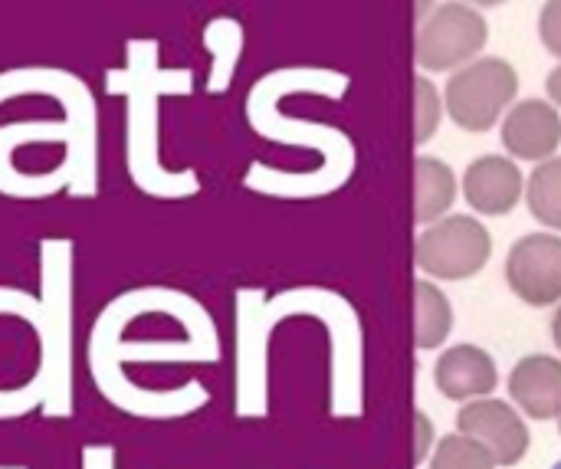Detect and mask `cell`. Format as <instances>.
Listing matches in <instances>:
<instances>
[{
	"label": "cell",
	"instance_id": "obj_25",
	"mask_svg": "<svg viewBox=\"0 0 561 469\" xmlns=\"http://www.w3.org/2000/svg\"><path fill=\"white\" fill-rule=\"evenodd\" d=\"M0 469H26V467H0Z\"/></svg>",
	"mask_w": 561,
	"mask_h": 469
},
{
	"label": "cell",
	"instance_id": "obj_18",
	"mask_svg": "<svg viewBox=\"0 0 561 469\" xmlns=\"http://www.w3.org/2000/svg\"><path fill=\"white\" fill-rule=\"evenodd\" d=\"M539 39L546 53H552L561 62V0H546L539 10Z\"/></svg>",
	"mask_w": 561,
	"mask_h": 469
},
{
	"label": "cell",
	"instance_id": "obj_9",
	"mask_svg": "<svg viewBox=\"0 0 561 469\" xmlns=\"http://www.w3.org/2000/svg\"><path fill=\"white\" fill-rule=\"evenodd\" d=\"M503 148L516 161H549L561 148V112L546 99H523L503 115Z\"/></svg>",
	"mask_w": 561,
	"mask_h": 469
},
{
	"label": "cell",
	"instance_id": "obj_3",
	"mask_svg": "<svg viewBox=\"0 0 561 469\" xmlns=\"http://www.w3.org/2000/svg\"><path fill=\"white\" fill-rule=\"evenodd\" d=\"M72 260L66 237L39 240V339H43V408L46 421L72 417Z\"/></svg>",
	"mask_w": 561,
	"mask_h": 469
},
{
	"label": "cell",
	"instance_id": "obj_19",
	"mask_svg": "<svg viewBox=\"0 0 561 469\" xmlns=\"http://www.w3.org/2000/svg\"><path fill=\"white\" fill-rule=\"evenodd\" d=\"M82 469H115V447L112 444H85L82 457H79Z\"/></svg>",
	"mask_w": 561,
	"mask_h": 469
},
{
	"label": "cell",
	"instance_id": "obj_11",
	"mask_svg": "<svg viewBox=\"0 0 561 469\" xmlns=\"http://www.w3.org/2000/svg\"><path fill=\"white\" fill-rule=\"evenodd\" d=\"M434 381L437 391L447 401H480L490 391H496L500 385V371L490 352H483L480 345H454L437 358L434 368Z\"/></svg>",
	"mask_w": 561,
	"mask_h": 469
},
{
	"label": "cell",
	"instance_id": "obj_24",
	"mask_svg": "<svg viewBox=\"0 0 561 469\" xmlns=\"http://www.w3.org/2000/svg\"><path fill=\"white\" fill-rule=\"evenodd\" d=\"M463 3H470V7H477V10H490V7H503L506 0H463Z\"/></svg>",
	"mask_w": 561,
	"mask_h": 469
},
{
	"label": "cell",
	"instance_id": "obj_16",
	"mask_svg": "<svg viewBox=\"0 0 561 469\" xmlns=\"http://www.w3.org/2000/svg\"><path fill=\"white\" fill-rule=\"evenodd\" d=\"M444 95L431 76H414V141L427 145L444 118Z\"/></svg>",
	"mask_w": 561,
	"mask_h": 469
},
{
	"label": "cell",
	"instance_id": "obj_23",
	"mask_svg": "<svg viewBox=\"0 0 561 469\" xmlns=\"http://www.w3.org/2000/svg\"><path fill=\"white\" fill-rule=\"evenodd\" d=\"M434 7H437V0H417V23H421Z\"/></svg>",
	"mask_w": 561,
	"mask_h": 469
},
{
	"label": "cell",
	"instance_id": "obj_26",
	"mask_svg": "<svg viewBox=\"0 0 561 469\" xmlns=\"http://www.w3.org/2000/svg\"><path fill=\"white\" fill-rule=\"evenodd\" d=\"M552 469H561V460H559V464H556V467H552Z\"/></svg>",
	"mask_w": 561,
	"mask_h": 469
},
{
	"label": "cell",
	"instance_id": "obj_5",
	"mask_svg": "<svg viewBox=\"0 0 561 469\" xmlns=\"http://www.w3.org/2000/svg\"><path fill=\"white\" fill-rule=\"evenodd\" d=\"M490 43V23L483 10L447 0L437 3L421 23L414 36V59L421 72H457L460 66L483 56Z\"/></svg>",
	"mask_w": 561,
	"mask_h": 469
},
{
	"label": "cell",
	"instance_id": "obj_2",
	"mask_svg": "<svg viewBox=\"0 0 561 469\" xmlns=\"http://www.w3.org/2000/svg\"><path fill=\"white\" fill-rule=\"evenodd\" d=\"M191 76L158 66L154 39H128L125 66L105 72V92L125 99V168L131 184L151 197H184L197 191L194 171H168L158 158V99L187 92Z\"/></svg>",
	"mask_w": 561,
	"mask_h": 469
},
{
	"label": "cell",
	"instance_id": "obj_4",
	"mask_svg": "<svg viewBox=\"0 0 561 469\" xmlns=\"http://www.w3.org/2000/svg\"><path fill=\"white\" fill-rule=\"evenodd\" d=\"M519 72L503 56H480L460 66L444 85V108L463 131H486L516 105Z\"/></svg>",
	"mask_w": 561,
	"mask_h": 469
},
{
	"label": "cell",
	"instance_id": "obj_10",
	"mask_svg": "<svg viewBox=\"0 0 561 469\" xmlns=\"http://www.w3.org/2000/svg\"><path fill=\"white\" fill-rule=\"evenodd\" d=\"M463 197L483 217H506L526 197V178L506 155H483L463 171Z\"/></svg>",
	"mask_w": 561,
	"mask_h": 469
},
{
	"label": "cell",
	"instance_id": "obj_20",
	"mask_svg": "<svg viewBox=\"0 0 561 469\" xmlns=\"http://www.w3.org/2000/svg\"><path fill=\"white\" fill-rule=\"evenodd\" d=\"M414 424H417V447H414V464H421V460L427 457V444H431V437H434V427H431V421L424 417V411H417V414H414Z\"/></svg>",
	"mask_w": 561,
	"mask_h": 469
},
{
	"label": "cell",
	"instance_id": "obj_27",
	"mask_svg": "<svg viewBox=\"0 0 561 469\" xmlns=\"http://www.w3.org/2000/svg\"><path fill=\"white\" fill-rule=\"evenodd\" d=\"M559 434H561V417H559Z\"/></svg>",
	"mask_w": 561,
	"mask_h": 469
},
{
	"label": "cell",
	"instance_id": "obj_14",
	"mask_svg": "<svg viewBox=\"0 0 561 469\" xmlns=\"http://www.w3.org/2000/svg\"><path fill=\"white\" fill-rule=\"evenodd\" d=\"M450 329H454L450 299L431 279H417L414 283V345L421 352L440 348L450 339Z\"/></svg>",
	"mask_w": 561,
	"mask_h": 469
},
{
	"label": "cell",
	"instance_id": "obj_8",
	"mask_svg": "<svg viewBox=\"0 0 561 469\" xmlns=\"http://www.w3.org/2000/svg\"><path fill=\"white\" fill-rule=\"evenodd\" d=\"M457 431L470 441H477L496 467H516L529 454V427L526 421L496 398H480L463 404L457 414Z\"/></svg>",
	"mask_w": 561,
	"mask_h": 469
},
{
	"label": "cell",
	"instance_id": "obj_17",
	"mask_svg": "<svg viewBox=\"0 0 561 469\" xmlns=\"http://www.w3.org/2000/svg\"><path fill=\"white\" fill-rule=\"evenodd\" d=\"M431 469H496V464L477 441L463 434H450L437 444Z\"/></svg>",
	"mask_w": 561,
	"mask_h": 469
},
{
	"label": "cell",
	"instance_id": "obj_15",
	"mask_svg": "<svg viewBox=\"0 0 561 469\" xmlns=\"http://www.w3.org/2000/svg\"><path fill=\"white\" fill-rule=\"evenodd\" d=\"M526 204L536 224L561 233V158L536 164L526 178Z\"/></svg>",
	"mask_w": 561,
	"mask_h": 469
},
{
	"label": "cell",
	"instance_id": "obj_21",
	"mask_svg": "<svg viewBox=\"0 0 561 469\" xmlns=\"http://www.w3.org/2000/svg\"><path fill=\"white\" fill-rule=\"evenodd\" d=\"M546 92H549V102L561 108V62L549 72V79H546Z\"/></svg>",
	"mask_w": 561,
	"mask_h": 469
},
{
	"label": "cell",
	"instance_id": "obj_12",
	"mask_svg": "<svg viewBox=\"0 0 561 469\" xmlns=\"http://www.w3.org/2000/svg\"><path fill=\"white\" fill-rule=\"evenodd\" d=\"M510 398L526 417H561V362L552 355H526L510 375Z\"/></svg>",
	"mask_w": 561,
	"mask_h": 469
},
{
	"label": "cell",
	"instance_id": "obj_22",
	"mask_svg": "<svg viewBox=\"0 0 561 469\" xmlns=\"http://www.w3.org/2000/svg\"><path fill=\"white\" fill-rule=\"evenodd\" d=\"M552 342L559 345V352H561V302H559V309H556V316H552Z\"/></svg>",
	"mask_w": 561,
	"mask_h": 469
},
{
	"label": "cell",
	"instance_id": "obj_6",
	"mask_svg": "<svg viewBox=\"0 0 561 469\" xmlns=\"http://www.w3.org/2000/svg\"><path fill=\"white\" fill-rule=\"evenodd\" d=\"M493 256V233L470 214H447L444 220L424 227L414 243L417 270L431 279H470L486 270Z\"/></svg>",
	"mask_w": 561,
	"mask_h": 469
},
{
	"label": "cell",
	"instance_id": "obj_7",
	"mask_svg": "<svg viewBox=\"0 0 561 469\" xmlns=\"http://www.w3.org/2000/svg\"><path fill=\"white\" fill-rule=\"evenodd\" d=\"M510 289L533 309H549L561 302V237L559 233H526L510 247L506 256Z\"/></svg>",
	"mask_w": 561,
	"mask_h": 469
},
{
	"label": "cell",
	"instance_id": "obj_1",
	"mask_svg": "<svg viewBox=\"0 0 561 469\" xmlns=\"http://www.w3.org/2000/svg\"><path fill=\"white\" fill-rule=\"evenodd\" d=\"M20 95H49L62 105V118H33L0 125V194L26 201L30 174L16 171L13 151L20 145L59 141L66 148V194L92 201L99 194V105L89 82L59 66H16L0 72V105Z\"/></svg>",
	"mask_w": 561,
	"mask_h": 469
},
{
	"label": "cell",
	"instance_id": "obj_13",
	"mask_svg": "<svg viewBox=\"0 0 561 469\" xmlns=\"http://www.w3.org/2000/svg\"><path fill=\"white\" fill-rule=\"evenodd\" d=\"M457 204V174L447 161L417 155L414 158V220L431 227Z\"/></svg>",
	"mask_w": 561,
	"mask_h": 469
}]
</instances>
